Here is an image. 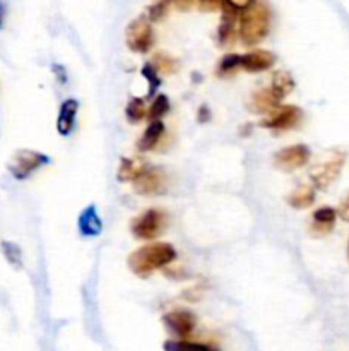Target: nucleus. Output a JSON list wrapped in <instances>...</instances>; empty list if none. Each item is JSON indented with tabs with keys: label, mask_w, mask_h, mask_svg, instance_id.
Here are the masks:
<instances>
[{
	"label": "nucleus",
	"mask_w": 349,
	"mask_h": 351,
	"mask_svg": "<svg viewBox=\"0 0 349 351\" xmlns=\"http://www.w3.org/2000/svg\"><path fill=\"white\" fill-rule=\"evenodd\" d=\"M337 216L342 219V221L349 223V192L341 199V202H339Z\"/></svg>",
	"instance_id": "cd10ccee"
},
{
	"label": "nucleus",
	"mask_w": 349,
	"mask_h": 351,
	"mask_svg": "<svg viewBox=\"0 0 349 351\" xmlns=\"http://www.w3.org/2000/svg\"><path fill=\"white\" fill-rule=\"evenodd\" d=\"M221 3H224V0H198V7L205 12H212V10L219 9Z\"/></svg>",
	"instance_id": "c85d7f7f"
},
{
	"label": "nucleus",
	"mask_w": 349,
	"mask_h": 351,
	"mask_svg": "<svg viewBox=\"0 0 349 351\" xmlns=\"http://www.w3.org/2000/svg\"><path fill=\"white\" fill-rule=\"evenodd\" d=\"M48 163H50V156H47V154L33 149H19L9 160L7 170L16 180H26L34 171H38Z\"/></svg>",
	"instance_id": "39448f33"
},
{
	"label": "nucleus",
	"mask_w": 349,
	"mask_h": 351,
	"mask_svg": "<svg viewBox=\"0 0 349 351\" xmlns=\"http://www.w3.org/2000/svg\"><path fill=\"white\" fill-rule=\"evenodd\" d=\"M0 249H2V254L7 259V263H9L14 269H21V267H23V250H21V247L17 245V243L3 240V242L0 243Z\"/></svg>",
	"instance_id": "a878e982"
},
{
	"label": "nucleus",
	"mask_w": 349,
	"mask_h": 351,
	"mask_svg": "<svg viewBox=\"0 0 349 351\" xmlns=\"http://www.w3.org/2000/svg\"><path fill=\"white\" fill-rule=\"evenodd\" d=\"M77 110H79V103L77 99L74 98L65 99V101L60 105V110H58V117H57V130L60 136H68V134L74 130Z\"/></svg>",
	"instance_id": "2eb2a0df"
},
{
	"label": "nucleus",
	"mask_w": 349,
	"mask_h": 351,
	"mask_svg": "<svg viewBox=\"0 0 349 351\" xmlns=\"http://www.w3.org/2000/svg\"><path fill=\"white\" fill-rule=\"evenodd\" d=\"M250 3H252V0H224V5L231 7V9H235V10L246 9Z\"/></svg>",
	"instance_id": "c756f323"
},
{
	"label": "nucleus",
	"mask_w": 349,
	"mask_h": 351,
	"mask_svg": "<svg viewBox=\"0 0 349 351\" xmlns=\"http://www.w3.org/2000/svg\"><path fill=\"white\" fill-rule=\"evenodd\" d=\"M163 324L177 339H187L197 328V317L190 311L174 308L163 315Z\"/></svg>",
	"instance_id": "1a4fd4ad"
},
{
	"label": "nucleus",
	"mask_w": 349,
	"mask_h": 351,
	"mask_svg": "<svg viewBox=\"0 0 349 351\" xmlns=\"http://www.w3.org/2000/svg\"><path fill=\"white\" fill-rule=\"evenodd\" d=\"M171 103L170 98L166 95H156V98L153 99L149 106H147V117L146 119L149 122H156V120H163V117L170 112Z\"/></svg>",
	"instance_id": "5701e85b"
},
{
	"label": "nucleus",
	"mask_w": 349,
	"mask_h": 351,
	"mask_svg": "<svg viewBox=\"0 0 349 351\" xmlns=\"http://www.w3.org/2000/svg\"><path fill=\"white\" fill-rule=\"evenodd\" d=\"M5 16H7V3L5 0H0V29H2L3 23H5Z\"/></svg>",
	"instance_id": "473e14b6"
},
{
	"label": "nucleus",
	"mask_w": 349,
	"mask_h": 351,
	"mask_svg": "<svg viewBox=\"0 0 349 351\" xmlns=\"http://www.w3.org/2000/svg\"><path fill=\"white\" fill-rule=\"evenodd\" d=\"M235 9H231L226 5L224 17H222V23L218 29V43L219 47L228 48L235 43Z\"/></svg>",
	"instance_id": "6ab92c4d"
},
{
	"label": "nucleus",
	"mask_w": 349,
	"mask_h": 351,
	"mask_svg": "<svg viewBox=\"0 0 349 351\" xmlns=\"http://www.w3.org/2000/svg\"><path fill=\"white\" fill-rule=\"evenodd\" d=\"M140 74L142 77L147 81V96L153 98V96L157 95V89L161 88V75L159 72L154 69V65L151 64H144L142 69H140Z\"/></svg>",
	"instance_id": "393cba45"
},
{
	"label": "nucleus",
	"mask_w": 349,
	"mask_h": 351,
	"mask_svg": "<svg viewBox=\"0 0 349 351\" xmlns=\"http://www.w3.org/2000/svg\"><path fill=\"white\" fill-rule=\"evenodd\" d=\"M315 195L313 185H300L287 195L286 201L293 209H307L315 202Z\"/></svg>",
	"instance_id": "a211bd4d"
},
{
	"label": "nucleus",
	"mask_w": 349,
	"mask_h": 351,
	"mask_svg": "<svg viewBox=\"0 0 349 351\" xmlns=\"http://www.w3.org/2000/svg\"><path fill=\"white\" fill-rule=\"evenodd\" d=\"M164 351H219L218 346L209 343L188 341V339H170L163 345Z\"/></svg>",
	"instance_id": "412c9836"
},
{
	"label": "nucleus",
	"mask_w": 349,
	"mask_h": 351,
	"mask_svg": "<svg viewBox=\"0 0 349 351\" xmlns=\"http://www.w3.org/2000/svg\"><path fill=\"white\" fill-rule=\"evenodd\" d=\"M166 223L168 218L161 209L151 208L130 221V232L137 240L149 242V240H154L163 233V230L166 228Z\"/></svg>",
	"instance_id": "20e7f679"
},
{
	"label": "nucleus",
	"mask_w": 349,
	"mask_h": 351,
	"mask_svg": "<svg viewBox=\"0 0 349 351\" xmlns=\"http://www.w3.org/2000/svg\"><path fill=\"white\" fill-rule=\"evenodd\" d=\"M163 136H164V123L161 122V120L149 122V125L146 127V130L142 132L140 139L137 141V149L153 151L154 147H157V144L161 143Z\"/></svg>",
	"instance_id": "dca6fc26"
},
{
	"label": "nucleus",
	"mask_w": 349,
	"mask_h": 351,
	"mask_svg": "<svg viewBox=\"0 0 349 351\" xmlns=\"http://www.w3.org/2000/svg\"><path fill=\"white\" fill-rule=\"evenodd\" d=\"M335 219H337V211L328 206H322V208L315 209L311 215L310 225H308V232L311 237H325L334 230Z\"/></svg>",
	"instance_id": "9b49d317"
},
{
	"label": "nucleus",
	"mask_w": 349,
	"mask_h": 351,
	"mask_svg": "<svg viewBox=\"0 0 349 351\" xmlns=\"http://www.w3.org/2000/svg\"><path fill=\"white\" fill-rule=\"evenodd\" d=\"M77 228L79 233H81L82 237H88V239L101 235L103 221L101 218H99V213L94 204H89L88 208L82 209L81 215H79L77 218Z\"/></svg>",
	"instance_id": "ddd939ff"
},
{
	"label": "nucleus",
	"mask_w": 349,
	"mask_h": 351,
	"mask_svg": "<svg viewBox=\"0 0 349 351\" xmlns=\"http://www.w3.org/2000/svg\"><path fill=\"white\" fill-rule=\"evenodd\" d=\"M277 106H281V99L274 95L270 88H262L250 96L248 108L250 112L253 113H259V115H270Z\"/></svg>",
	"instance_id": "4468645a"
},
{
	"label": "nucleus",
	"mask_w": 349,
	"mask_h": 351,
	"mask_svg": "<svg viewBox=\"0 0 349 351\" xmlns=\"http://www.w3.org/2000/svg\"><path fill=\"white\" fill-rule=\"evenodd\" d=\"M51 71H53L55 75L58 77V82H62V84H65V82H67V72H65V69L62 67V65H53V67H51Z\"/></svg>",
	"instance_id": "2f4dec72"
},
{
	"label": "nucleus",
	"mask_w": 349,
	"mask_h": 351,
	"mask_svg": "<svg viewBox=\"0 0 349 351\" xmlns=\"http://www.w3.org/2000/svg\"><path fill=\"white\" fill-rule=\"evenodd\" d=\"M125 43L135 53H147L154 45V31L146 17H137L127 26Z\"/></svg>",
	"instance_id": "423d86ee"
},
{
	"label": "nucleus",
	"mask_w": 349,
	"mask_h": 351,
	"mask_svg": "<svg viewBox=\"0 0 349 351\" xmlns=\"http://www.w3.org/2000/svg\"><path fill=\"white\" fill-rule=\"evenodd\" d=\"M270 89L279 99L286 98L294 89L293 75L287 71H276L272 75V82H270Z\"/></svg>",
	"instance_id": "aec40b11"
},
{
	"label": "nucleus",
	"mask_w": 349,
	"mask_h": 351,
	"mask_svg": "<svg viewBox=\"0 0 349 351\" xmlns=\"http://www.w3.org/2000/svg\"><path fill=\"white\" fill-rule=\"evenodd\" d=\"M125 117L130 123L142 122L147 117V106L142 98H132L125 106Z\"/></svg>",
	"instance_id": "b1692460"
},
{
	"label": "nucleus",
	"mask_w": 349,
	"mask_h": 351,
	"mask_svg": "<svg viewBox=\"0 0 349 351\" xmlns=\"http://www.w3.org/2000/svg\"><path fill=\"white\" fill-rule=\"evenodd\" d=\"M151 64H153L154 69L159 72V75L161 74L170 75V74H173V72H177V69H178L177 60H174L171 55L164 53V51H157V53L153 57V60H151Z\"/></svg>",
	"instance_id": "bb28decb"
},
{
	"label": "nucleus",
	"mask_w": 349,
	"mask_h": 351,
	"mask_svg": "<svg viewBox=\"0 0 349 351\" xmlns=\"http://www.w3.org/2000/svg\"><path fill=\"white\" fill-rule=\"evenodd\" d=\"M348 261H349V242H348Z\"/></svg>",
	"instance_id": "72a5a7b5"
},
{
	"label": "nucleus",
	"mask_w": 349,
	"mask_h": 351,
	"mask_svg": "<svg viewBox=\"0 0 349 351\" xmlns=\"http://www.w3.org/2000/svg\"><path fill=\"white\" fill-rule=\"evenodd\" d=\"M346 158L348 154L341 149H332L328 151L327 156L324 160H320L318 163H315L313 167L310 168V180L313 184L315 189H320V191H325L327 187H331L337 177L341 175L342 168H344Z\"/></svg>",
	"instance_id": "7ed1b4c3"
},
{
	"label": "nucleus",
	"mask_w": 349,
	"mask_h": 351,
	"mask_svg": "<svg viewBox=\"0 0 349 351\" xmlns=\"http://www.w3.org/2000/svg\"><path fill=\"white\" fill-rule=\"evenodd\" d=\"M301 119H303L301 108L294 105H281L260 122V127L272 132H284V130H291L300 125Z\"/></svg>",
	"instance_id": "6e6552de"
},
{
	"label": "nucleus",
	"mask_w": 349,
	"mask_h": 351,
	"mask_svg": "<svg viewBox=\"0 0 349 351\" xmlns=\"http://www.w3.org/2000/svg\"><path fill=\"white\" fill-rule=\"evenodd\" d=\"M133 192L139 195H156L166 189V175L159 168L147 167L135 180L132 182Z\"/></svg>",
	"instance_id": "9d476101"
},
{
	"label": "nucleus",
	"mask_w": 349,
	"mask_h": 351,
	"mask_svg": "<svg viewBox=\"0 0 349 351\" xmlns=\"http://www.w3.org/2000/svg\"><path fill=\"white\" fill-rule=\"evenodd\" d=\"M270 9L266 0H252L240 16V38L245 47H255L269 34Z\"/></svg>",
	"instance_id": "f03ea898"
},
{
	"label": "nucleus",
	"mask_w": 349,
	"mask_h": 351,
	"mask_svg": "<svg viewBox=\"0 0 349 351\" xmlns=\"http://www.w3.org/2000/svg\"><path fill=\"white\" fill-rule=\"evenodd\" d=\"M174 259H177V250L171 243L153 242L133 250L127 259V264L135 276L149 278L154 271L164 269L174 263Z\"/></svg>",
	"instance_id": "f257e3e1"
},
{
	"label": "nucleus",
	"mask_w": 349,
	"mask_h": 351,
	"mask_svg": "<svg viewBox=\"0 0 349 351\" xmlns=\"http://www.w3.org/2000/svg\"><path fill=\"white\" fill-rule=\"evenodd\" d=\"M238 71H242V65H240V55L226 53L224 57L219 60L218 67H216V75L221 79L233 77Z\"/></svg>",
	"instance_id": "4be33fe9"
},
{
	"label": "nucleus",
	"mask_w": 349,
	"mask_h": 351,
	"mask_svg": "<svg viewBox=\"0 0 349 351\" xmlns=\"http://www.w3.org/2000/svg\"><path fill=\"white\" fill-rule=\"evenodd\" d=\"M276 62L274 53L267 50H252L245 55H240V65L242 71L250 72V74H259V72L270 69Z\"/></svg>",
	"instance_id": "f8f14e48"
},
{
	"label": "nucleus",
	"mask_w": 349,
	"mask_h": 351,
	"mask_svg": "<svg viewBox=\"0 0 349 351\" xmlns=\"http://www.w3.org/2000/svg\"><path fill=\"white\" fill-rule=\"evenodd\" d=\"M147 163L140 158H122L118 167V182H133L144 170Z\"/></svg>",
	"instance_id": "f3484780"
},
{
	"label": "nucleus",
	"mask_w": 349,
	"mask_h": 351,
	"mask_svg": "<svg viewBox=\"0 0 349 351\" xmlns=\"http://www.w3.org/2000/svg\"><path fill=\"white\" fill-rule=\"evenodd\" d=\"M310 156L311 151L307 144H293V146L283 147V149L277 151L274 154L272 161L277 170L291 173V171L303 168L310 161Z\"/></svg>",
	"instance_id": "0eeeda50"
},
{
	"label": "nucleus",
	"mask_w": 349,
	"mask_h": 351,
	"mask_svg": "<svg viewBox=\"0 0 349 351\" xmlns=\"http://www.w3.org/2000/svg\"><path fill=\"white\" fill-rule=\"evenodd\" d=\"M197 120L201 123H205V122H209V120H211V110H209L207 105H202L201 108H198Z\"/></svg>",
	"instance_id": "7c9ffc66"
}]
</instances>
